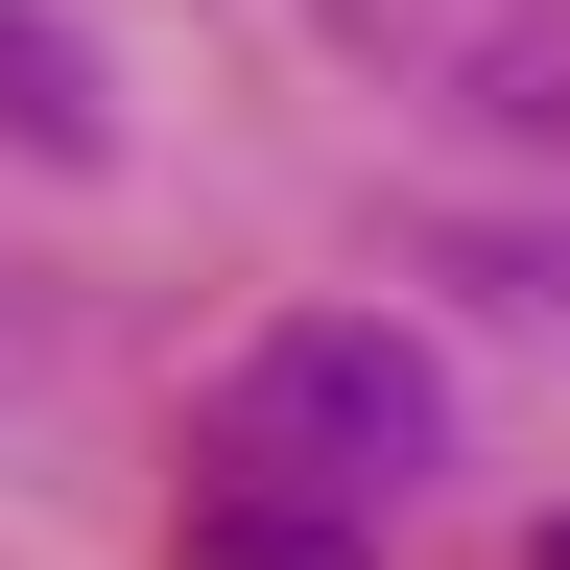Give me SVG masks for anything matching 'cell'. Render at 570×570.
<instances>
[{
	"mask_svg": "<svg viewBox=\"0 0 570 570\" xmlns=\"http://www.w3.org/2000/svg\"><path fill=\"white\" fill-rule=\"evenodd\" d=\"M238 452L309 475V499H404L428 452H452V381H428L404 333H333V309H309V333L238 356Z\"/></svg>",
	"mask_w": 570,
	"mask_h": 570,
	"instance_id": "cell-1",
	"label": "cell"
},
{
	"mask_svg": "<svg viewBox=\"0 0 570 570\" xmlns=\"http://www.w3.org/2000/svg\"><path fill=\"white\" fill-rule=\"evenodd\" d=\"M309 24L381 71V96L523 142V167H570V0H309Z\"/></svg>",
	"mask_w": 570,
	"mask_h": 570,
	"instance_id": "cell-2",
	"label": "cell"
},
{
	"mask_svg": "<svg viewBox=\"0 0 570 570\" xmlns=\"http://www.w3.org/2000/svg\"><path fill=\"white\" fill-rule=\"evenodd\" d=\"M0 119H24L48 167H96V142H119V96H96V48H71L48 0H0Z\"/></svg>",
	"mask_w": 570,
	"mask_h": 570,
	"instance_id": "cell-3",
	"label": "cell"
},
{
	"mask_svg": "<svg viewBox=\"0 0 570 570\" xmlns=\"http://www.w3.org/2000/svg\"><path fill=\"white\" fill-rule=\"evenodd\" d=\"M24 356H48V285H24V262H0V381H24Z\"/></svg>",
	"mask_w": 570,
	"mask_h": 570,
	"instance_id": "cell-4",
	"label": "cell"
}]
</instances>
